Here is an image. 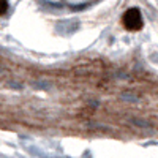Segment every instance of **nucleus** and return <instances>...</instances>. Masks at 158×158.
Listing matches in <instances>:
<instances>
[{"mask_svg":"<svg viewBox=\"0 0 158 158\" xmlns=\"http://www.w3.org/2000/svg\"><path fill=\"white\" fill-rule=\"evenodd\" d=\"M122 21H123V25H125L128 30H139V29L142 27V18H141V13H139L136 8L128 10L125 15H123Z\"/></svg>","mask_w":158,"mask_h":158,"instance_id":"obj_1","label":"nucleus"},{"mask_svg":"<svg viewBox=\"0 0 158 158\" xmlns=\"http://www.w3.org/2000/svg\"><path fill=\"white\" fill-rule=\"evenodd\" d=\"M133 125H138V127H142V128H150V123L147 120H142V118H131L130 120Z\"/></svg>","mask_w":158,"mask_h":158,"instance_id":"obj_2","label":"nucleus"},{"mask_svg":"<svg viewBox=\"0 0 158 158\" xmlns=\"http://www.w3.org/2000/svg\"><path fill=\"white\" fill-rule=\"evenodd\" d=\"M6 8H8L6 0H0V15H3V13L6 11Z\"/></svg>","mask_w":158,"mask_h":158,"instance_id":"obj_3","label":"nucleus"}]
</instances>
